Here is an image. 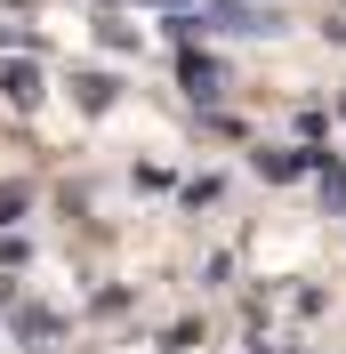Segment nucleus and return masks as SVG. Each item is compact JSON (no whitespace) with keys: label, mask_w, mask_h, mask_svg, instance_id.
I'll return each mask as SVG.
<instances>
[{"label":"nucleus","mask_w":346,"mask_h":354,"mask_svg":"<svg viewBox=\"0 0 346 354\" xmlns=\"http://www.w3.org/2000/svg\"><path fill=\"white\" fill-rule=\"evenodd\" d=\"M0 354H346V0H0Z\"/></svg>","instance_id":"nucleus-1"}]
</instances>
